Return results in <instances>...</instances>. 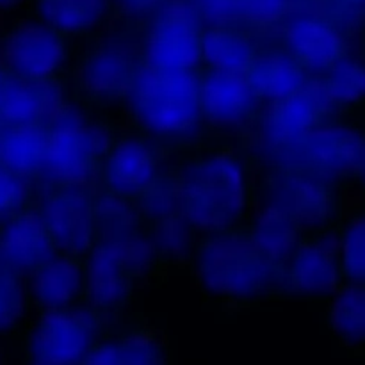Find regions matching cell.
<instances>
[{"mask_svg": "<svg viewBox=\"0 0 365 365\" xmlns=\"http://www.w3.org/2000/svg\"><path fill=\"white\" fill-rule=\"evenodd\" d=\"M170 164L182 214L202 237L246 227L255 207V163L245 143L207 135Z\"/></svg>", "mask_w": 365, "mask_h": 365, "instance_id": "obj_1", "label": "cell"}, {"mask_svg": "<svg viewBox=\"0 0 365 365\" xmlns=\"http://www.w3.org/2000/svg\"><path fill=\"white\" fill-rule=\"evenodd\" d=\"M189 269L203 296L230 312L287 298L284 267L257 246L246 227L202 235Z\"/></svg>", "mask_w": 365, "mask_h": 365, "instance_id": "obj_2", "label": "cell"}, {"mask_svg": "<svg viewBox=\"0 0 365 365\" xmlns=\"http://www.w3.org/2000/svg\"><path fill=\"white\" fill-rule=\"evenodd\" d=\"M127 127L175 153L207 138L198 71H166L143 64L121 102Z\"/></svg>", "mask_w": 365, "mask_h": 365, "instance_id": "obj_3", "label": "cell"}, {"mask_svg": "<svg viewBox=\"0 0 365 365\" xmlns=\"http://www.w3.org/2000/svg\"><path fill=\"white\" fill-rule=\"evenodd\" d=\"M120 125L109 110L71 98L48 125L45 164L34 184L95 185L100 164Z\"/></svg>", "mask_w": 365, "mask_h": 365, "instance_id": "obj_4", "label": "cell"}, {"mask_svg": "<svg viewBox=\"0 0 365 365\" xmlns=\"http://www.w3.org/2000/svg\"><path fill=\"white\" fill-rule=\"evenodd\" d=\"M364 141L362 125L341 116L317 127L294 145L259 160L255 166L305 173L344 187L355 173Z\"/></svg>", "mask_w": 365, "mask_h": 365, "instance_id": "obj_5", "label": "cell"}, {"mask_svg": "<svg viewBox=\"0 0 365 365\" xmlns=\"http://www.w3.org/2000/svg\"><path fill=\"white\" fill-rule=\"evenodd\" d=\"M255 182V203L287 216L303 234L337 228L344 216L341 185L305 173L262 170Z\"/></svg>", "mask_w": 365, "mask_h": 365, "instance_id": "obj_6", "label": "cell"}, {"mask_svg": "<svg viewBox=\"0 0 365 365\" xmlns=\"http://www.w3.org/2000/svg\"><path fill=\"white\" fill-rule=\"evenodd\" d=\"M341 116L319 82L310 78L294 95L264 107L257 123L241 141L257 164Z\"/></svg>", "mask_w": 365, "mask_h": 365, "instance_id": "obj_7", "label": "cell"}, {"mask_svg": "<svg viewBox=\"0 0 365 365\" xmlns=\"http://www.w3.org/2000/svg\"><path fill=\"white\" fill-rule=\"evenodd\" d=\"M141 66V45L106 41L91 46L68 68L71 98L110 110L121 106Z\"/></svg>", "mask_w": 365, "mask_h": 365, "instance_id": "obj_8", "label": "cell"}, {"mask_svg": "<svg viewBox=\"0 0 365 365\" xmlns=\"http://www.w3.org/2000/svg\"><path fill=\"white\" fill-rule=\"evenodd\" d=\"M109 324L88 305L38 314L27 331L29 360L32 365H84Z\"/></svg>", "mask_w": 365, "mask_h": 365, "instance_id": "obj_9", "label": "cell"}, {"mask_svg": "<svg viewBox=\"0 0 365 365\" xmlns=\"http://www.w3.org/2000/svg\"><path fill=\"white\" fill-rule=\"evenodd\" d=\"M170 155L173 153L141 132L118 128L100 164L96 189L135 203L155 185Z\"/></svg>", "mask_w": 365, "mask_h": 365, "instance_id": "obj_10", "label": "cell"}, {"mask_svg": "<svg viewBox=\"0 0 365 365\" xmlns=\"http://www.w3.org/2000/svg\"><path fill=\"white\" fill-rule=\"evenodd\" d=\"M32 209L45 223L57 252L84 259L96 241L95 185L34 184Z\"/></svg>", "mask_w": 365, "mask_h": 365, "instance_id": "obj_11", "label": "cell"}, {"mask_svg": "<svg viewBox=\"0 0 365 365\" xmlns=\"http://www.w3.org/2000/svg\"><path fill=\"white\" fill-rule=\"evenodd\" d=\"M200 106L207 134L217 138H245L264 110L245 73L198 70Z\"/></svg>", "mask_w": 365, "mask_h": 365, "instance_id": "obj_12", "label": "cell"}, {"mask_svg": "<svg viewBox=\"0 0 365 365\" xmlns=\"http://www.w3.org/2000/svg\"><path fill=\"white\" fill-rule=\"evenodd\" d=\"M202 24L185 0H171L141 43L143 64L166 71L202 68Z\"/></svg>", "mask_w": 365, "mask_h": 365, "instance_id": "obj_13", "label": "cell"}, {"mask_svg": "<svg viewBox=\"0 0 365 365\" xmlns=\"http://www.w3.org/2000/svg\"><path fill=\"white\" fill-rule=\"evenodd\" d=\"M0 64L14 77L31 81H66V36L59 34L43 21L16 25L4 39Z\"/></svg>", "mask_w": 365, "mask_h": 365, "instance_id": "obj_14", "label": "cell"}, {"mask_svg": "<svg viewBox=\"0 0 365 365\" xmlns=\"http://www.w3.org/2000/svg\"><path fill=\"white\" fill-rule=\"evenodd\" d=\"M285 296L328 302L342 284L337 228L303 234L284 266Z\"/></svg>", "mask_w": 365, "mask_h": 365, "instance_id": "obj_15", "label": "cell"}, {"mask_svg": "<svg viewBox=\"0 0 365 365\" xmlns=\"http://www.w3.org/2000/svg\"><path fill=\"white\" fill-rule=\"evenodd\" d=\"M86 305L107 321L123 319L141 280L121 257L95 242L84 257Z\"/></svg>", "mask_w": 365, "mask_h": 365, "instance_id": "obj_16", "label": "cell"}, {"mask_svg": "<svg viewBox=\"0 0 365 365\" xmlns=\"http://www.w3.org/2000/svg\"><path fill=\"white\" fill-rule=\"evenodd\" d=\"M24 282L29 305L38 314L86 305V267L81 257L57 253Z\"/></svg>", "mask_w": 365, "mask_h": 365, "instance_id": "obj_17", "label": "cell"}, {"mask_svg": "<svg viewBox=\"0 0 365 365\" xmlns=\"http://www.w3.org/2000/svg\"><path fill=\"white\" fill-rule=\"evenodd\" d=\"M70 96L66 81H31L7 73L0 96V121L9 127L50 125Z\"/></svg>", "mask_w": 365, "mask_h": 365, "instance_id": "obj_18", "label": "cell"}, {"mask_svg": "<svg viewBox=\"0 0 365 365\" xmlns=\"http://www.w3.org/2000/svg\"><path fill=\"white\" fill-rule=\"evenodd\" d=\"M57 248L32 205L0 223V267L20 278L45 266Z\"/></svg>", "mask_w": 365, "mask_h": 365, "instance_id": "obj_19", "label": "cell"}, {"mask_svg": "<svg viewBox=\"0 0 365 365\" xmlns=\"http://www.w3.org/2000/svg\"><path fill=\"white\" fill-rule=\"evenodd\" d=\"M284 48L314 78L348 53V43L330 20L319 14H303L285 24Z\"/></svg>", "mask_w": 365, "mask_h": 365, "instance_id": "obj_20", "label": "cell"}, {"mask_svg": "<svg viewBox=\"0 0 365 365\" xmlns=\"http://www.w3.org/2000/svg\"><path fill=\"white\" fill-rule=\"evenodd\" d=\"M246 78L264 106L294 95L310 81L305 68L284 48H257Z\"/></svg>", "mask_w": 365, "mask_h": 365, "instance_id": "obj_21", "label": "cell"}, {"mask_svg": "<svg viewBox=\"0 0 365 365\" xmlns=\"http://www.w3.org/2000/svg\"><path fill=\"white\" fill-rule=\"evenodd\" d=\"M163 346L153 330L146 327L123 328L96 342L84 365H160Z\"/></svg>", "mask_w": 365, "mask_h": 365, "instance_id": "obj_22", "label": "cell"}, {"mask_svg": "<svg viewBox=\"0 0 365 365\" xmlns=\"http://www.w3.org/2000/svg\"><path fill=\"white\" fill-rule=\"evenodd\" d=\"M48 125H4L0 138V164L6 170L36 182L46 157Z\"/></svg>", "mask_w": 365, "mask_h": 365, "instance_id": "obj_23", "label": "cell"}, {"mask_svg": "<svg viewBox=\"0 0 365 365\" xmlns=\"http://www.w3.org/2000/svg\"><path fill=\"white\" fill-rule=\"evenodd\" d=\"M259 45L235 25L209 27L202 32V68L246 73Z\"/></svg>", "mask_w": 365, "mask_h": 365, "instance_id": "obj_24", "label": "cell"}, {"mask_svg": "<svg viewBox=\"0 0 365 365\" xmlns=\"http://www.w3.org/2000/svg\"><path fill=\"white\" fill-rule=\"evenodd\" d=\"M327 303L328 328L335 341L348 349L365 348V285L341 284Z\"/></svg>", "mask_w": 365, "mask_h": 365, "instance_id": "obj_25", "label": "cell"}, {"mask_svg": "<svg viewBox=\"0 0 365 365\" xmlns=\"http://www.w3.org/2000/svg\"><path fill=\"white\" fill-rule=\"evenodd\" d=\"M246 228L257 246L282 267L285 266L298 246L299 239L303 237V232L287 216L271 207L257 205V203Z\"/></svg>", "mask_w": 365, "mask_h": 365, "instance_id": "obj_26", "label": "cell"}, {"mask_svg": "<svg viewBox=\"0 0 365 365\" xmlns=\"http://www.w3.org/2000/svg\"><path fill=\"white\" fill-rule=\"evenodd\" d=\"M314 78L341 114L365 106V61L346 53L330 70Z\"/></svg>", "mask_w": 365, "mask_h": 365, "instance_id": "obj_27", "label": "cell"}, {"mask_svg": "<svg viewBox=\"0 0 365 365\" xmlns=\"http://www.w3.org/2000/svg\"><path fill=\"white\" fill-rule=\"evenodd\" d=\"M107 0H38L43 24L63 36L81 34L103 16Z\"/></svg>", "mask_w": 365, "mask_h": 365, "instance_id": "obj_28", "label": "cell"}, {"mask_svg": "<svg viewBox=\"0 0 365 365\" xmlns=\"http://www.w3.org/2000/svg\"><path fill=\"white\" fill-rule=\"evenodd\" d=\"M342 284L365 285V205L342 216L337 225Z\"/></svg>", "mask_w": 365, "mask_h": 365, "instance_id": "obj_29", "label": "cell"}, {"mask_svg": "<svg viewBox=\"0 0 365 365\" xmlns=\"http://www.w3.org/2000/svg\"><path fill=\"white\" fill-rule=\"evenodd\" d=\"M31 305L24 278L0 267V335L20 327Z\"/></svg>", "mask_w": 365, "mask_h": 365, "instance_id": "obj_30", "label": "cell"}, {"mask_svg": "<svg viewBox=\"0 0 365 365\" xmlns=\"http://www.w3.org/2000/svg\"><path fill=\"white\" fill-rule=\"evenodd\" d=\"M34 196V182L6 170L0 164V223L29 209Z\"/></svg>", "mask_w": 365, "mask_h": 365, "instance_id": "obj_31", "label": "cell"}, {"mask_svg": "<svg viewBox=\"0 0 365 365\" xmlns=\"http://www.w3.org/2000/svg\"><path fill=\"white\" fill-rule=\"evenodd\" d=\"M239 21L253 27H271L291 11V0H237Z\"/></svg>", "mask_w": 365, "mask_h": 365, "instance_id": "obj_32", "label": "cell"}, {"mask_svg": "<svg viewBox=\"0 0 365 365\" xmlns=\"http://www.w3.org/2000/svg\"><path fill=\"white\" fill-rule=\"evenodd\" d=\"M198 20L209 21V27H227L239 21L237 0H189Z\"/></svg>", "mask_w": 365, "mask_h": 365, "instance_id": "obj_33", "label": "cell"}, {"mask_svg": "<svg viewBox=\"0 0 365 365\" xmlns=\"http://www.w3.org/2000/svg\"><path fill=\"white\" fill-rule=\"evenodd\" d=\"M170 2L171 0H120V6L134 16H145L155 11L160 13Z\"/></svg>", "mask_w": 365, "mask_h": 365, "instance_id": "obj_34", "label": "cell"}, {"mask_svg": "<svg viewBox=\"0 0 365 365\" xmlns=\"http://www.w3.org/2000/svg\"><path fill=\"white\" fill-rule=\"evenodd\" d=\"M351 180L356 182V184H359V187L365 192V141H364L362 153H360L359 164H356V170H355V173H353Z\"/></svg>", "mask_w": 365, "mask_h": 365, "instance_id": "obj_35", "label": "cell"}, {"mask_svg": "<svg viewBox=\"0 0 365 365\" xmlns=\"http://www.w3.org/2000/svg\"><path fill=\"white\" fill-rule=\"evenodd\" d=\"M6 78H7V71L6 68L0 64V96H2V89H4V84H6Z\"/></svg>", "mask_w": 365, "mask_h": 365, "instance_id": "obj_36", "label": "cell"}, {"mask_svg": "<svg viewBox=\"0 0 365 365\" xmlns=\"http://www.w3.org/2000/svg\"><path fill=\"white\" fill-rule=\"evenodd\" d=\"M14 0H0V7H7V6H11Z\"/></svg>", "mask_w": 365, "mask_h": 365, "instance_id": "obj_37", "label": "cell"}, {"mask_svg": "<svg viewBox=\"0 0 365 365\" xmlns=\"http://www.w3.org/2000/svg\"><path fill=\"white\" fill-rule=\"evenodd\" d=\"M344 4H349V6H355V4H360L364 2V0H342Z\"/></svg>", "mask_w": 365, "mask_h": 365, "instance_id": "obj_38", "label": "cell"}, {"mask_svg": "<svg viewBox=\"0 0 365 365\" xmlns=\"http://www.w3.org/2000/svg\"><path fill=\"white\" fill-rule=\"evenodd\" d=\"M0 365H2V360H0Z\"/></svg>", "mask_w": 365, "mask_h": 365, "instance_id": "obj_39", "label": "cell"}]
</instances>
